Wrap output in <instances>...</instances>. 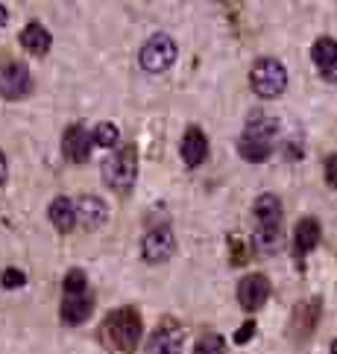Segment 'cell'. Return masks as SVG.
<instances>
[{
    "mask_svg": "<svg viewBox=\"0 0 337 354\" xmlns=\"http://www.w3.org/2000/svg\"><path fill=\"white\" fill-rule=\"evenodd\" d=\"M276 132H279V123L270 120L264 115H255L244 126V135L238 141V149L246 161H264L273 153V144H276Z\"/></svg>",
    "mask_w": 337,
    "mask_h": 354,
    "instance_id": "6da1fadb",
    "label": "cell"
},
{
    "mask_svg": "<svg viewBox=\"0 0 337 354\" xmlns=\"http://www.w3.org/2000/svg\"><path fill=\"white\" fill-rule=\"evenodd\" d=\"M103 334L118 351H132L141 339V313L132 308H118L106 316Z\"/></svg>",
    "mask_w": 337,
    "mask_h": 354,
    "instance_id": "7a4b0ae2",
    "label": "cell"
},
{
    "mask_svg": "<svg viewBox=\"0 0 337 354\" xmlns=\"http://www.w3.org/2000/svg\"><path fill=\"white\" fill-rule=\"evenodd\" d=\"M135 176H138V156H135V147H120L118 153H111L103 161V179L109 187H115V191H129L135 185Z\"/></svg>",
    "mask_w": 337,
    "mask_h": 354,
    "instance_id": "3957f363",
    "label": "cell"
},
{
    "mask_svg": "<svg viewBox=\"0 0 337 354\" xmlns=\"http://www.w3.org/2000/svg\"><path fill=\"white\" fill-rule=\"evenodd\" d=\"M249 85H253V91L264 100H273L284 91V85H288V71H284L282 62L276 59H258L253 71H249Z\"/></svg>",
    "mask_w": 337,
    "mask_h": 354,
    "instance_id": "277c9868",
    "label": "cell"
},
{
    "mask_svg": "<svg viewBox=\"0 0 337 354\" xmlns=\"http://www.w3.org/2000/svg\"><path fill=\"white\" fill-rule=\"evenodd\" d=\"M173 62H176V41H173L170 35H165V32L153 35V39L141 47V65L149 73L167 71Z\"/></svg>",
    "mask_w": 337,
    "mask_h": 354,
    "instance_id": "5b68a950",
    "label": "cell"
},
{
    "mask_svg": "<svg viewBox=\"0 0 337 354\" xmlns=\"http://www.w3.org/2000/svg\"><path fill=\"white\" fill-rule=\"evenodd\" d=\"M30 88H33V80H30L27 65H21V62H3L0 65V97L3 100L27 97Z\"/></svg>",
    "mask_w": 337,
    "mask_h": 354,
    "instance_id": "8992f818",
    "label": "cell"
},
{
    "mask_svg": "<svg viewBox=\"0 0 337 354\" xmlns=\"http://www.w3.org/2000/svg\"><path fill=\"white\" fill-rule=\"evenodd\" d=\"M141 249H144V258H147L149 263H161V261H167V258L173 255V249H176V237H173L170 229H165V225H161V229L147 232Z\"/></svg>",
    "mask_w": 337,
    "mask_h": 354,
    "instance_id": "52a82bcc",
    "label": "cell"
},
{
    "mask_svg": "<svg viewBox=\"0 0 337 354\" xmlns=\"http://www.w3.org/2000/svg\"><path fill=\"white\" fill-rule=\"evenodd\" d=\"M91 147H94V135L85 129V126H80V123L68 126L65 138H62V149H65V156H68L71 161H77V164L89 161Z\"/></svg>",
    "mask_w": 337,
    "mask_h": 354,
    "instance_id": "ba28073f",
    "label": "cell"
},
{
    "mask_svg": "<svg viewBox=\"0 0 337 354\" xmlns=\"http://www.w3.org/2000/svg\"><path fill=\"white\" fill-rule=\"evenodd\" d=\"M238 299L244 310H258L264 308V301L270 299V281L264 275H246L238 287Z\"/></svg>",
    "mask_w": 337,
    "mask_h": 354,
    "instance_id": "9c48e42d",
    "label": "cell"
},
{
    "mask_svg": "<svg viewBox=\"0 0 337 354\" xmlns=\"http://www.w3.org/2000/svg\"><path fill=\"white\" fill-rule=\"evenodd\" d=\"M182 339H185L182 328H179V325H173V322H165L153 337H149L147 354H179Z\"/></svg>",
    "mask_w": 337,
    "mask_h": 354,
    "instance_id": "30bf717a",
    "label": "cell"
},
{
    "mask_svg": "<svg viewBox=\"0 0 337 354\" xmlns=\"http://www.w3.org/2000/svg\"><path fill=\"white\" fill-rule=\"evenodd\" d=\"M311 56H314V65L320 71V77L326 80H337V41L322 35V39L314 41L311 47Z\"/></svg>",
    "mask_w": 337,
    "mask_h": 354,
    "instance_id": "8fae6325",
    "label": "cell"
},
{
    "mask_svg": "<svg viewBox=\"0 0 337 354\" xmlns=\"http://www.w3.org/2000/svg\"><path fill=\"white\" fill-rule=\"evenodd\" d=\"M73 205H77V223L82 225V229H100L109 217L106 202L100 196H80Z\"/></svg>",
    "mask_w": 337,
    "mask_h": 354,
    "instance_id": "7c38bea8",
    "label": "cell"
},
{
    "mask_svg": "<svg viewBox=\"0 0 337 354\" xmlns=\"http://www.w3.org/2000/svg\"><path fill=\"white\" fill-rule=\"evenodd\" d=\"M91 308H94V299L89 296V290H85V293H65L59 313L68 325H80L91 316Z\"/></svg>",
    "mask_w": 337,
    "mask_h": 354,
    "instance_id": "4fadbf2b",
    "label": "cell"
},
{
    "mask_svg": "<svg viewBox=\"0 0 337 354\" xmlns=\"http://www.w3.org/2000/svg\"><path fill=\"white\" fill-rule=\"evenodd\" d=\"M208 156V141H206V132L197 129V126H191L188 132H185L182 138V158L188 167H199V164L206 161Z\"/></svg>",
    "mask_w": 337,
    "mask_h": 354,
    "instance_id": "5bb4252c",
    "label": "cell"
},
{
    "mask_svg": "<svg viewBox=\"0 0 337 354\" xmlns=\"http://www.w3.org/2000/svg\"><path fill=\"white\" fill-rule=\"evenodd\" d=\"M253 214H255V223L264 225V229H279L282 225V202L279 196L273 194H261L253 205Z\"/></svg>",
    "mask_w": 337,
    "mask_h": 354,
    "instance_id": "9a60e30c",
    "label": "cell"
},
{
    "mask_svg": "<svg viewBox=\"0 0 337 354\" xmlns=\"http://www.w3.org/2000/svg\"><path fill=\"white\" fill-rule=\"evenodd\" d=\"M317 243H320V223L314 217L299 220L296 223V234H293V252H296V258L302 261Z\"/></svg>",
    "mask_w": 337,
    "mask_h": 354,
    "instance_id": "2e32d148",
    "label": "cell"
},
{
    "mask_svg": "<svg viewBox=\"0 0 337 354\" xmlns=\"http://www.w3.org/2000/svg\"><path fill=\"white\" fill-rule=\"evenodd\" d=\"M21 47L27 50L30 56H44L50 50V32L42 24H27V27L21 30Z\"/></svg>",
    "mask_w": 337,
    "mask_h": 354,
    "instance_id": "e0dca14e",
    "label": "cell"
},
{
    "mask_svg": "<svg viewBox=\"0 0 337 354\" xmlns=\"http://www.w3.org/2000/svg\"><path fill=\"white\" fill-rule=\"evenodd\" d=\"M50 223L56 225L59 232H71L77 225V205L68 196H59L50 202Z\"/></svg>",
    "mask_w": 337,
    "mask_h": 354,
    "instance_id": "ac0fdd59",
    "label": "cell"
},
{
    "mask_svg": "<svg viewBox=\"0 0 337 354\" xmlns=\"http://www.w3.org/2000/svg\"><path fill=\"white\" fill-rule=\"evenodd\" d=\"M253 243L261 255H276L282 246V229H264V225H255L253 232Z\"/></svg>",
    "mask_w": 337,
    "mask_h": 354,
    "instance_id": "d6986e66",
    "label": "cell"
},
{
    "mask_svg": "<svg viewBox=\"0 0 337 354\" xmlns=\"http://www.w3.org/2000/svg\"><path fill=\"white\" fill-rule=\"evenodd\" d=\"M320 310H322V308H320V301H317V299H308L305 305H299V308H296L293 322H296V325H302V328H305V334H308L311 328H314V319L320 316Z\"/></svg>",
    "mask_w": 337,
    "mask_h": 354,
    "instance_id": "ffe728a7",
    "label": "cell"
},
{
    "mask_svg": "<svg viewBox=\"0 0 337 354\" xmlns=\"http://www.w3.org/2000/svg\"><path fill=\"white\" fill-rule=\"evenodd\" d=\"M94 144L97 147H118V141H120V129H118V126L115 123H97L94 126Z\"/></svg>",
    "mask_w": 337,
    "mask_h": 354,
    "instance_id": "44dd1931",
    "label": "cell"
},
{
    "mask_svg": "<svg viewBox=\"0 0 337 354\" xmlns=\"http://www.w3.org/2000/svg\"><path fill=\"white\" fill-rule=\"evenodd\" d=\"M194 354H226V343L220 334H203L197 339Z\"/></svg>",
    "mask_w": 337,
    "mask_h": 354,
    "instance_id": "7402d4cb",
    "label": "cell"
},
{
    "mask_svg": "<svg viewBox=\"0 0 337 354\" xmlns=\"http://www.w3.org/2000/svg\"><path fill=\"white\" fill-rule=\"evenodd\" d=\"M89 290V278H85L82 270H71L65 275V293H85Z\"/></svg>",
    "mask_w": 337,
    "mask_h": 354,
    "instance_id": "603a6c76",
    "label": "cell"
},
{
    "mask_svg": "<svg viewBox=\"0 0 337 354\" xmlns=\"http://www.w3.org/2000/svg\"><path fill=\"white\" fill-rule=\"evenodd\" d=\"M0 284H3L6 290L24 287V284H27V275H24L21 270H6V272H3V278H0Z\"/></svg>",
    "mask_w": 337,
    "mask_h": 354,
    "instance_id": "cb8c5ba5",
    "label": "cell"
},
{
    "mask_svg": "<svg viewBox=\"0 0 337 354\" xmlns=\"http://www.w3.org/2000/svg\"><path fill=\"white\" fill-rule=\"evenodd\" d=\"M255 337V322H244L241 328H238V331H235V343H246V339H253Z\"/></svg>",
    "mask_w": 337,
    "mask_h": 354,
    "instance_id": "d4e9b609",
    "label": "cell"
},
{
    "mask_svg": "<svg viewBox=\"0 0 337 354\" xmlns=\"http://www.w3.org/2000/svg\"><path fill=\"white\" fill-rule=\"evenodd\" d=\"M326 182L331 187H337V156H329V161H326Z\"/></svg>",
    "mask_w": 337,
    "mask_h": 354,
    "instance_id": "484cf974",
    "label": "cell"
},
{
    "mask_svg": "<svg viewBox=\"0 0 337 354\" xmlns=\"http://www.w3.org/2000/svg\"><path fill=\"white\" fill-rule=\"evenodd\" d=\"M6 182V158H3V153H0V185Z\"/></svg>",
    "mask_w": 337,
    "mask_h": 354,
    "instance_id": "4316f807",
    "label": "cell"
},
{
    "mask_svg": "<svg viewBox=\"0 0 337 354\" xmlns=\"http://www.w3.org/2000/svg\"><path fill=\"white\" fill-rule=\"evenodd\" d=\"M6 21H9V12H6L3 3H0V24H6Z\"/></svg>",
    "mask_w": 337,
    "mask_h": 354,
    "instance_id": "83f0119b",
    "label": "cell"
},
{
    "mask_svg": "<svg viewBox=\"0 0 337 354\" xmlns=\"http://www.w3.org/2000/svg\"><path fill=\"white\" fill-rule=\"evenodd\" d=\"M331 354H337V339H334V346H331Z\"/></svg>",
    "mask_w": 337,
    "mask_h": 354,
    "instance_id": "f1b7e54d",
    "label": "cell"
}]
</instances>
